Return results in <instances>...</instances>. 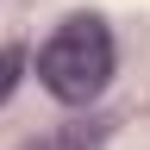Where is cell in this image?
Returning <instances> with one entry per match:
<instances>
[{
	"mask_svg": "<svg viewBox=\"0 0 150 150\" xmlns=\"http://www.w3.org/2000/svg\"><path fill=\"white\" fill-rule=\"evenodd\" d=\"M112 63H119L112 31H106V19H94V13L63 19V25L50 31V44L38 50V75H44V88H50L63 106L100 100V88L112 81Z\"/></svg>",
	"mask_w": 150,
	"mask_h": 150,
	"instance_id": "1",
	"label": "cell"
},
{
	"mask_svg": "<svg viewBox=\"0 0 150 150\" xmlns=\"http://www.w3.org/2000/svg\"><path fill=\"white\" fill-rule=\"evenodd\" d=\"M106 119H69V125H56V131H44L31 150H100L106 144Z\"/></svg>",
	"mask_w": 150,
	"mask_h": 150,
	"instance_id": "2",
	"label": "cell"
},
{
	"mask_svg": "<svg viewBox=\"0 0 150 150\" xmlns=\"http://www.w3.org/2000/svg\"><path fill=\"white\" fill-rule=\"evenodd\" d=\"M19 75H25V50L6 44V50H0V106H6V94L19 88Z\"/></svg>",
	"mask_w": 150,
	"mask_h": 150,
	"instance_id": "3",
	"label": "cell"
}]
</instances>
